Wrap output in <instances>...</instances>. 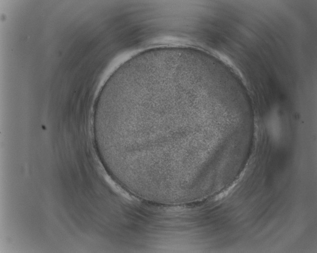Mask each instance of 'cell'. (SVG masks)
Listing matches in <instances>:
<instances>
[{
  "label": "cell",
  "instance_id": "cell-1",
  "mask_svg": "<svg viewBox=\"0 0 317 253\" xmlns=\"http://www.w3.org/2000/svg\"><path fill=\"white\" fill-rule=\"evenodd\" d=\"M196 98L181 93L160 95L131 108L125 120L128 150L137 161L166 171L189 165L198 159V144L187 131ZM197 160V159H196Z\"/></svg>",
  "mask_w": 317,
  "mask_h": 253
}]
</instances>
